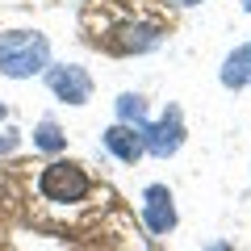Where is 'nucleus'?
Instances as JSON below:
<instances>
[{
    "instance_id": "1",
    "label": "nucleus",
    "mask_w": 251,
    "mask_h": 251,
    "mask_svg": "<svg viewBox=\"0 0 251 251\" xmlns=\"http://www.w3.org/2000/svg\"><path fill=\"white\" fill-rule=\"evenodd\" d=\"M50 67V42L34 29H9L0 34V72L9 80H29V75Z\"/></svg>"
},
{
    "instance_id": "2",
    "label": "nucleus",
    "mask_w": 251,
    "mask_h": 251,
    "mask_svg": "<svg viewBox=\"0 0 251 251\" xmlns=\"http://www.w3.org/2000/svg\"><path fill=\"white\" fill-rule=\"evenodd\" d=\"M38 188H42L46 201H84L88 197V172L80 168V163H50V168H42V176H38Z\"/></svg>"
},
{
    "instance_id": "3",
    "label": "nucleus",
    "mask_w": 251,
    "mask_h": 251,
    "mask_svg": "<svg viewBox=\"0 0 251 251\" xmlns=\"http://www.w3.org/2000/svg\"><path fill=\"white\" fill-rule=\"evenodd\" d=\"M138 134H143L147 155H155V159H168V155H176L180 147H184V117H180V109L172 105V109H163L159 122H147Z\"/></svg>"
},
{
    "instance_id": "4",
    "label": "nucleus",
    "mask_w": 251,
    "mask_h": 251,
    "mask_svg": "<svg viewBox=\"0 0 251 251\" xmlns=\"http://www.w3.org/2000/svg\"><path fill=\"white\" fill-rule=\"evenodd\" d=\"M46 84H50V92L59 100H67V105H84V100L92 97V75L84 72V67H75V63L46 67Z\"/></svg>"
},
{
    "instance_id": "5",
    "label": "nucleus",
    "mask_w": 251,
    "mask_h": 251,
    "mask_svg": "<svg viewBox=\"0 0 251 251\" xmlns=\"http://www.w3.org/2000/svg\"><path fill=\"white\" fill-rule=\"evenodd\" d=\"M143 218L151 226V234H168L176 226V205H172V193L168 184H147L143 193Z\"/></svg>"
},
{
    "instance_id": "6",
    "label": "nucleus",
    "mask_w": 251,
    "mask_h": 251,
    "mask_svg": "<svg viewBox=\"0 0 251 251\" xmlns=\"http://www.w3.org/2000/svg\"><path fill=\"white\" fill-rule=\"evenodd\" d=\"M105 147H109L122 163H138V159L147 155L143 134H138L134 126H109V130H105Z\"/></svg>"
},
{
    "instance_id": "7",
    "label": "nucleus",
    "mask_w": 251,
    "mask_h": 251,
    "mask_svg": "<svg viewBox=\"0 0 251 251\" xmlns=\"http://www.w3.org/2000/svg\"><path fill=\"white\" fill-rule=\"evenodd\" d=\"M222 84H226V88H247V84H251V42L234 46V50L226 54V63H222Z\"/></svg>"
},
{
    "instance_id": "8",
    "label": "nucleus",
    "mask_w": 251,
    "mask_h": 251,
    "mask_svg": "<svg viewBox=\"0 0 251 251\" xmlns=\"http://www.w3.org/2000/svg\"><path fill=\"white\" fill-rule=\"evenodd\" d=\"M117 126H134V130L147 126V100L138 92H122L117 97Z\"/></svg>"
},
{
    "instance_id": "9",
    "label": "nucleus",
    "mask_w": 251,
    "mask_h": 251,
    "mask_svg": "<svg viewBox=\"0 0 251 251\" xmlns=\"http://www.w3.org/2000/svg\"><path fill=\"white\" fill-rule=\"evenodd\" d=\"M117 46H122V50H134V54L155 50V46H159V29H155V25H126Z\"/></svg>"
},
{
    "instance_id": "10",
    "label": "nucleus",
    "mask_w": 251,
    "mask_h": 251,
    "mask_svg": "<svg viewBox=\"0 0 251 251\" xmlns=\"http://www.w3.org/2000/svg\"><path fill=\"white\" fill-rule=\"evenodd\" d=\"M34 147H42V151H63V147H67V134H63L54 122H42L34 130Z\"/></svg>"
},
{
    "instance_id": "11",
    "label": "nucleus",
    "mask_w": 251,
    "mask_h": 251,
    "mask_svg": "<svg viewBox=\"0 0 251 251\" xmlns=\"http://www.w3.org/2000/svg\"><path fill=\"white\" fill-rule=\"evenodd\" d=\"M17 143H21V138H17V130H4V134H0V155H9Z\"/></svg>"
},
{
    "instance_id": "12",
    "label": "nucleus",
    "mask_w": 251,
    "mask_h": 251,
    "mask_svg": "<svg viewBox=\"0 0 251 251\" xmlns=\"http://www.w3.org/2000/svg\"><path fill=\"white\" fill-rule=\"evenodd\" d=\"M205 251H234V247H230V243H209Z\"/></svg>"
},
{
    "instance_id": "13",
    "label": "nucleus",
    "mask_w": 251,
    "mask_h": 251,
    "mask_svg": "<svg viewBox=\"0 0 251 251\" xmlns=\"http://www.w3.org/2000/svg\"><path fill=\"white\" fill-rule=\"evenodd\" d=\"M243 9H247V13H251V0H243Z\"/></svg>"
},
{
    "instance_id": "14",
    "label": "nucleus",
    "mask_w": 251,
    "mask_h": 251,
    "mask_svg": "<svg viewBox=\"0 0 251 251\" xmlns=\"http://www.w3.org/2000/svg\"><path fill=\"white\" fill-rule=\"evenodd\" d=\"M180 4H197V0H180Z\"/></svg>"
},
{
    "instance_id": "15",
    "label": "nucleus",
    "mask_w": 251,
    "mask_h": 251,
    "mask_svg": "<svg viewBox=\"0 0 251 251\" xmlns=\"http://www.w3.org/2000/svg\"><path fill=\"white\" fill-rule=\"evenodd\" d=\"M4 113H9V109H4V105H0V117H4Z\"/></svg>"
}]
</instances>
